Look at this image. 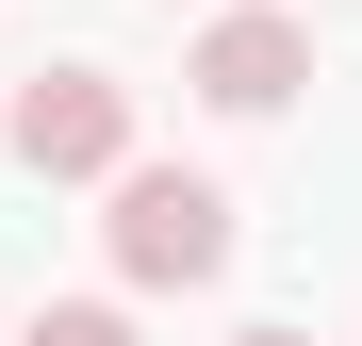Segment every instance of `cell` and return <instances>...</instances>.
I'll use <instances>...</instances> for the list:
<instances>
[{
  "label": "cell",
  "instance_id": "cell-1",
  "mask_svg": "<svg viewBox=\"0 0 362 346\" xmlns=\"http://www.w3.org/2000/svg\"><path fill=\"white\" fill-rule=\"evenodd\" d=\"M99 248H115V280H148V297H198V280H230V198L198 165H115Z\"/></svg>",
  "mask_w": 362,
  "mask_h": 346
},
{
  "label": "cell",
  "instance_id": "cell-2",
  "mask_svg": "<svg viewBox=\"0 0 362 346\" xmlns=\"http://www.w3.org/2000/svg\"><path fill=\"white\" fill-rule=\"evenodd\" d=\"M0 149H17L33 182H115V165H132V83L115 67H33L0 99Z\"/></svg>",
  "mask_w": 362,
  "mask_h": 346
},
{
  "label": "cell",
  "instance_id": "cell-3",
  "mask_svg": "<svg viewBox=\"0 0 362 346\" xmlns=\"http://www.w3.org/2000/svg\"><path fill=\"white\" fill-rule=\"evenodd\" d=\"M296 83H313V33H296L280 0H247V17L198 33V99H214V115H280Z\"/></svg>",
  "mask_w": 362,
  "mask_h": 346
},
{
  "label": "cell",
  "instance_id": "cell-4",
  "mask_svg": "<svg viewBox=\"0 0 362 346\" xmlns=\"http://www.w3.org/2000/svg\"><path fill=\"white\" fill-rule=\"evenodd\" d=\"M17 346H148V330H132V313H115V297H49V313H33Z\"/></svg>",
  "mask_w": 362,
  "mask_h": 346
},
{
  "label": "cell",
  "instance_id": "cell-5",
  "mask_svg": "<svg viewBox=\"0 0 362 346\" xmlns=\"http://www.w3.org/2000/svg\"><path fill=\"white\" fill-rule=\"evenodd\" d=\"M230 346H313V330H230Z\"/></svg>",
  "mask_w": 362,
  "mask_h": 346
}]
</instances>
